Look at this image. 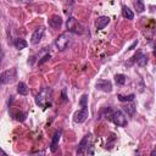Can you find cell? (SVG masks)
I'll list each match as a JSON object with an SVG mask.
<instances>
[{
    "label": "cell",
    "mask_w": 156,
    "mask_h": 156,
    "mask_svg": "<svg viewBox=\"0 0 156 156\" xmlns=\"http://www.w3.org/2000/svg\"><path fill=\"white\" fill-rule=\"evenodd\" d=\"M52 102V90L50 88H43L39 94L35 96V104L39 107L46 108L49 106H51Z\"/></svg>",
    "instance_id": "6da1fadb"
},
{
    "label": "cell",
    "mask_w": 156,
    "mask_h": 156,
    "mask_svg": "<svg viewBox=\"0 0 156 156\" xmlns=\"http://www.w3.org/2000/svg\"><path fill=\"white\" fill-rule=\"evenodd\" d=\"M69 41H71V32L67 30V32L61 33V34L55 39V46L57 48L58 51H63V50L68 46Z\"/></svg>",
    "instance_id": "7a4b0ae2"
},
{
    "label": "cell",
    "mask_w": 156,
    "mask_h": 156,
    "mask_svg": "<svg viewBox=\"0 0 156 156\" xmlns=\"http://www.w3.org/2000/svg\"><path fill=\"white\" fill-rule=\"evenodd\" d=\"M66 28L68 32L71 33H76V34H82L84 32L83 26L78 22V20H76L74 17H68V20L66 21Z\"/></svg>",
    "instance_id": "3957f363"
},
{
    "label": "cell",
    "mask_w": 156,
    "mask_h": 156,
    "mask_svg": "<svg viewBox=\"0 0 156 156\" xmlns=\"http://www.w3.org/2000/svg\"><path fill=\"white\" fill-rule=\"evenodd\" d=\"M111 121L117 126V127H126L128 121H127V117L126 115L123 113L122 110H117V111H113L112 113V117H111Z\"/></svg>",
    "instance_id": "277c9868"
},
{
    "label": "cell",
    "mask_w": 156,
    "mask_h": 156,
    "mask_svg": "<svg viewBox=\"0 0 156 156\" xmlns=\"http://www.w3.org/2000/svg\"><path fill=\"white\" fill-rule=\"evenodd\" d=\"M90 136H91L90 134H87L80 140V143L78 144V147H77V155H83V154L87 152V150H88V147L90 145Z\"/></svg>",
    "instance_id": "5b68a950"
},
{
    "label": "cell",
    "mask_w": 156,
    "mask_h": 156,
    "mask_svg": "<svg viewBox=\"0 0 156 156\" xmlns=\"http://www.w3.org/2000/svg\"><path fill=\"white\" fill-rule=\"evenodd\" d=\"M88 116H89V111H88V106H85V107H82L79 111H77L74 113L73 121L76 123H83L88 118Z\"/></svg>",
    "instance_id": "8992f818"
},
{
    "label": "cell",
    "mask_w": 156,
    "mask_h": 156,
    "mask_svg": "<svg viewBox=\"0 0 156 156\" xmlns=\"http://www.w3.org/2000/svg\"><path fill=\"white\" fill-rule=\"evenodd\" d=\"M95 87H96V89H99L101 91H105V93H111L112 91V84L107 79H100V80H98L96 84H95Z\"/></svg>",
    "instance_id": "52a82bcc"
},
{
    "label": "cell",
    "mask_w": 156,
    "mask_h": 156,
    "mask_svg": "<svg viewBox=\"0 0 156 156\" xmlns=\"http://www.w3.org/2000/svg\"><path fill=\"white\" fill-rule=\"evenodd\" d=\"M44 32H45L44 27H39V28H37V29L33 32L32 37H30V43H32L33 45H37V44H39V43H40V40L43 39Z\"/></svg>",
    "instance_id": "ba28073f"
},
{
    "label": "cell",
    "mask_w": 156,
    "mask_h": 156,
    "mask_svg": "<svg viewBox=\"0 0 156 156\" xmlns=\"http://www.w3.org/2000/svg\"><path fill=\"white\" fill-rule=\"evenodd\" d=\"M15 74H16V71L15 69H7V71H4L0 76V80H1V84H7L13 80L15 78Z\"/></svg>",
    "instance_id": "9c48e42d"
},
{
    "label": "cell",
    "mask_w": 156,
    "mask_h": 156,
    "mask_svg": "<svg viewBox=\"0 0 156 156\" xmlns=\"http://www.w3.org/2000/svg\"><path fill=\"white\" fill-rule=\"evenodd\" d=\"M48 23H49V26H50L52 29H57V28H60V27L62 26V18H61L58 15H54V16H51V17L49 18Z\"/></svg>",
    "instance_id": "30bf717a"
},
{
    "label": "cell",
    "mask_w": 156,
    "mask_h": 156,
    "mask_svg": "<svg viewBox=\"0 0 156 156\" xmlns=\"http://www.w3.org/2000/svg\"><path fill=\"white\" fill-rule=\"evenodd\" d=\"M60 138H61V130H57L54 136H52V140H51V145H50V150L51 152H56L57 150V145H58V141H60Z\"/></svg>",
    "instance_id": "8fae6325"
},
{
    "label": "cell",
    "mask_w": 156,
    "mask_h": 156,
    "mask_svg": "<svg viewBox=\"0 0 156 156\" xmlns=\"http://www.w3.org/2000/svg\"><path fill=\"white\" fill-rule=\"evenodd\" d=\"M110 22V18L107 16H100L96 21H95V26L98 29H104Z\"/></svg>",
    "instance_id": "7c38bea8"
},
{
    "label": "cell",
    "mask_w": 156,
    "mask_h": 156,
    "mask_svg": "<svg viewBox=\"0 0 156 156\" xmlns=\"http://www.w3.org/2000/svg\"><path fill=\"white\" fill-rule=\"evenodd\" d=\"M133 58H135V61H136V63L139 65V66H145L146 63H147V56L146 55H144V54H141V52H139L138 55H135Z\"/></svg>",
    "instance_id": "4fadbf2b"
},
{
    "label": "cell",
    "mask_w": 156,
    "mask_h": 156,
    "mask_svg": "<svg viewBox=\"0 0 156 156\" xmlns=\"http://www.w3.org/2000/svg\"><path fill=\"white\" fill-rule=\"evenodd\" d=\"M122 16L124 17V18H127V20H133L134 18V13H133V11L128 7V6H122Z\"/></svg>",
    "instance_id": "5bb4252c"
},
{
    "label": "cell",
    "mask_w": 156,
    "mask_h": 156,
    "mask_svg": "<svg viewBox=\"0 0 156 156\" xmlns=\"http://www.w3.org/2000/svg\"><path fill=\"white\" fill-rule=\"evenodd\" d=\"M13 45H15V48L16 49H18V50H22V49H26L27 48V45H28V43L24 40V39H15L13 40Z\"/></svg>",
    "instance_id": "9a60e30c"
},
{
    "label": "cell",
    "mask_w": 156,
    "mask_h": 156,
    "mask_svg": "<svg viewBox=\"0 0 156 156\" xmlns=\"http://www.w3.org/2000/svg\"><path fill=\"white\" fill-rule=\"evenodd\" d=\"M17 91H18L20 95H27V94H28V88H27L26 83L20 82V83L17 84Z\"/></svg>",
    "instance_id": "2e32d148"
},
{
    "label": "cell",
    "mask_w": 156,
    "mask_h": 156,
    "mask_svg": "<svg viewBox=\"0 0 156 156\" xmlns=\"http://www.w3.org/2000/svg\"><path fill=\"white\" fill-rule=\"evenodd\" d=\"M135 98L134 94H129V95H118V100L122 101V102H129V101H133Z\"/></svg>",
    "instance_id": "e0dca14e"
},
{
    "label": "cell",
    "mask_w": 156,
    "mask_h": 156,
    "mask_svg": "<svg viewBox=\"0 0 156 156\" xmlns=\"http://www.w3.org/2000/svg\"><path fill=\"white\" fill-rule=\"evenodd\" d=\"M134 7L138 12H143L145 10V5L143 0H134Z\"/></svg>",
    "instance_id": "ac0fdd59"
},
{
    "label": "cell",
    "mask_w": 156,
    "mask_h": 156,
    "mask_svg": "<svg viewBox=\"0 0 156 156\" xmlns=\"http://www.w3.org/2000/svg\"><path fill=\"white\" fill-rule=\"evenodd\" d=\"M115 80H116V83L118 85H123L126 83V76L122 74V73H118V74L115 76Z\"/></svg>",
    "instance_id": "d6986e66"
},
{
    "label": "cell",
    "mask_w": 156,
    "mask_h": 156,
    "mask_svg": "<svg viewBox=\"0 0 156 156\" xmlns=\"http://www.w3.org/2000/svg\"><path fill=\"white\" fill-rule=\"evenodd\" d=\"M123 110H124L129 116H133V115L135 113V106L132 105V104H130V105H126V106L123 107Z\"/></svg>",
    "instance_id": "ffe728a7"
},
{
    "label": "cell",
    "mask_w": 156,
    "mask_h": 156,
    "mask_svg": "<svg viewBox=\"0 0 156 156\" xmlns=\"http://www.w3.org/2000/svg\"><path fill=\"white\" fill-rule=\"evenodd\" d=\"M87 101H88V94H83L82 98H80V100H79V105H80V107H85V106H88V105H87Z\"/></svg>",
    "instance_id": "44dd1931"
},
{
    "label": "cell",
    "mask_w": 156,
    "mask_h": 156,
    "mask_svg": "<svg viewBox=\"0 0 156 156\" xmlns=\"http://www.w3.org/2000/svg\"><path fill=\"white\" fill-rule=\"evenodd\" d=\"M49 58H50V54H46V55H44V56L41 57V60H39V65H43V63H44V62H46Z\"/></svg>",
    "instance_id": "7402d4cb"
},
{
    "label": "cell",
    "mask_w": 156,
    "mask_h": 156,
    "mask_svg": "<svg viewBox=\"0 0 156 156\" xmlns=\"http://www.w3.org/2000/svg\"><path fill=\"white\" fill-rule=\"evenodd\" d=\"M62 100H63V101H67V98H66V91H65V90H62Z\"/></svg>",
    "instance_id": "603a6c76"
},
{
    "label": "cell",
    "mask_w": 156,
    "mask_h": 156,
    "mask_svg": "<svg viewBox=\"0 0 156 156\" xmlns=\"http://www.w3.org/2000/svg\"><path fill=\"white\" fill-rule=\"evenodd\" d=\"M154 54L156 55V41H155V44H154Z\"/></svg>",
    "instance_id": "cb8c5ba5"
},
{
    "label": "cell",
    "mask_w": 156,
    "mask_h": 156,
    "mask_svg": "<svg viewBox=\"0 0 156 156\" xmlns=\"http://www.w3.org/2000/svg\"><path fill=\"white\" fill-rule=\"evenodd\" d=\"M18 1H21V2H30L32 0H18Z\"/></svg>",
    "instance_id": "d4e9b609"
}]
</instances>
